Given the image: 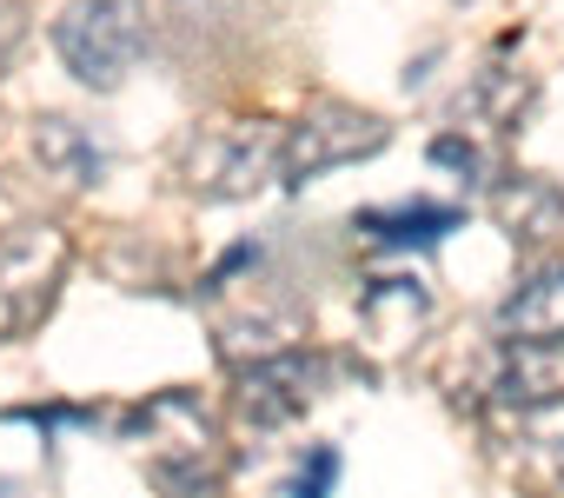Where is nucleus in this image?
I'll use <instances>...</instances> for the list:
<instances>
[{
  "label": "nucleus",
  "mask_w": 564,
  "mask_h": 498,
  "mask_svg": "<svg viewBox=\"0 0 564 498\" xmlns=\"http://www.w3.org/2000/svg\"><path fill=\"white\" fill-rule=\"evenodd\" d=\"M127 445L140 452V472L160 498H213L226 478V439L213 412L193 392H160L127 412Z\"/></svg>",
  "instance_id": "1"
},
{
  "label": "nucleus",
  "mask_w": 564,
  "mask_h": 498,
  "mask_svg": "<svg viewBox=\"0 0 564 498\" xmlns=\"http://www.w3.org/2000/svg\"><path fill=\"white\" fill-rule=\"evenodd\" d=\"M180 180L193 199H252L286 180V127L279 120H213L180 140Z\"/></svg>",
  "instance_id": "2"
},
{
  "label": "nucleus",
  "mask_w": 564,
  "mask_h": 498,
  "mask_svg": "<svg viewBox=\"0 0 564 498\" xmlns=\"http://www.w3.org/2000/svg\"><path fill=\"white\" fill-rule=\"evenodd\" d=\"M54 54L94 94H113L147 54V0H67L54 21Z\"/></svg>",
  "instance_id": "3"
},
{
  "label": "nucleus",
  "mask_w": 564,
  "mask_h": 498,
  "mask_svg": "<svg viewBox=\"0 0 564 498\" xmlns=\"http://www.w3.org/2000/svg\"><path fill=\"white\" fill-rule=\"evenodd\" d=\"M67 232L47 219H21L0 232V339H21L47 320L61 280H67Z\"/></svg>",
  "instance_id": "4"
},
{
  "label": "nucleus",
  "mask_w": 564,
  "mask_h": 498,
  "mask_svg": "<svg viewBox=\"0 0 564 498\" xmlns=\"http://www.w3.org/2000/svg\"><path fill=\"white\" fill-rule=\"evenodd\" d=\"M392 140V127L366 107H346V100H313L293 127H286V186H306L333 166H352V160H372L379 147Z\"/></svg>",
  "instance_id": "5"
},
{
  "label": "nucleus",
  "mask_w": 564,
  "mask_h": 498,
  "mask_svg": "<svg viewBox=\"0 0 564 498\" xmlns=\"http://www.w3.org/2000/svg\"><path fill=\"white\" fill-rule=\"evenodd\" d=\"M319 379H326V359H313L300 346L272 353V359H246L232 372V412L252 432H279V425L306 419V405L319 399Z\"/></svg>",
  "instance_id": "6"
},
{
  "label": "nucleus",
  "mask_w": 564,
  "mask_h": 498,
  "mask_svg": "<svg viewBox=\"0 0 564 498\" xmlns=\"http://www.w3.org/2000/svg\"><path fill=\"white\" fill-rule=\"evenodd\" d=\"M498 458H505V472H511L518 485L557 498V491H564V399L505 412V425H498Z\"/></svg>",
  "instance_id": "7"
},
{
  "label": "nucleus",
  "mask_w": 564,
  "mask_h": 498,
  "mask_svg": "<svg viewBox=\"0 0 564 498\" xmlns=\"http://www.w3.org/2000/svg\"><path fill=\"white\" fill-rule=\"evenodd\" d=\"M485 392H491L498 412L564 399V339H505V353H498Z\"/></svg>",
  "instance_id": "8"
},
{
  "label": "nucleus",
  "mask_w": 564,
  "mask_h": 498,
  "mask_svg": "<svg viewBox=\"0 0 564 498\" xmlns=\"http://www.w3.org/2000/svg\"><path fill=\"white\" fill-rule=\"evenodd\" d=\"M425 320H432L425 280H412V273H379V280H366V293H359V326H366V339H372L379 353H405V346L425 333Z\"/></svg>",
  "instance_id": "9"
},
{
  "label": "nucleus",
  "mask_w": 564,
  "mask_h": 498,
  "mask_svg": "<svg viewBox=\"0 0 564 498\" xmlns=\"http://www.w3.org/2000/svg\"><path fill=\"white\" fill-rule=\"evenodd\" d=\"M491 219L511 246H551L564 232V186L544 173H505L491 186Z\"/></svg>",
  "instance_id": "10"
},
{
  "label": "nucleus",
  "mask_w": 564,
  "mask_h": 498,
  "mask_svg": "<svg viewBox=\"0 0 564 498\" xmlns=\"http://www.w3.org/2000/svg\"><path fill=\"white\" fill-rule=\"evenodd\" d=\"M498 339H564V260L531 267L505 300H498Z\"/></svg>",
  "instance_id": "11"
},
{
  "label": "nucleus",
  "mask_w": 564,
  "mask_h": 498,
  "mask_svg": "<svg viewBox=\"0 0 564 498\" xmlns=\"http://www.w3.org/2000/svg\"><path fill=\"white\" fill-rule=\"evenodd\" d=\"M34 160H41L61 186H94V180L107 173V147H100L80 120H61V113L34 120Z\"/></svg>",
  "instance_id": "12"
},
{
  "label": "nucleus",
  "mask_w": 564,
  "mask_h": 498,
  "mask_svg": "<svg viewBox=\"0 0 564 498\" xmlns=\"http://www.w3.org/2000/svg\"><path fill=\"white\" fill-rule=\"evenodd\" d=\"M524 100H531V80H518L511 67H478V74L458 87L452 113H458L465 127H485V133H511V127H518V113H524Z\"/></svg>",
  "instance_id": "13"
},
{
  "label": "nucleus",
  "mask_w": 564,
  "mask_h": 498,
  "mask_svg": "<svg viewBox=\"0 0 564 498\" xmlns=\"http://www.w3.org/2000/svg\"><path fill=\"white\" fill-rule=\"evenodd\" d=\"M366 239L379 246H438L445 232H458V206H432V199H412V206H372L352 219Z\"/></svg>",
  "instance_id": "14"
},
{
  "label": "nucleus",
  "mask_w": 564,
  "mask_h": 498,
  "mask_svg": "<svg viewBox=\"0 0 564 498\" xmlns=\"http://www.w3.org/2000/svg\"><path fill=\"white\" fill-rule=\"evenodd\" d=\"M333 485H339V452L333 445H306L300 472L286 478V491H279V498H333Z\"/></svg>",
  "instance_id": "15"
},
{
  "label": "nucleus",
  "mask_w": 564,
  "mask_h": 498,
  "mask_svg": "<svg viewBox=\"0 0 564 498\" xmlns=\"http://www.w3.org/2000/svg\"><path fill=\"white\" fill-rule=\"evenodd\" d=\"M432 160L452 166L465 186H485V147H478L471 133H438V140H432Z\"/></svg>",
  "instance_id": "16"
},
{
  "label": "nucleus",
  "mask_w": 564,
  "mask_h": 498,
  "mask_svg": "<svg viewBox=\"0 0 564 498\" xmlns=\"http://www.w3.org/2000/svg\"><path fill=\"white\" fill-rule=\"evenodd\" d=\"M21 47H28V8H21V0H0V74L14 67Z\"/></svg>",
  "instance_id": "17"
},
{
  "label": "nucleus",
  "mask_w": 564,
  "mask_h": 498,
  "mask_svg": "<svg viewBox=\"0 0 564 498\" xmlns=\"http://www.w3.org/2000/svg\"><path fill=\"white\" fill-rule=\"evenodd\" d=\"M166 14H213V8H226V0H160Z\"/></svg>",
  "instance_id": "18"
}]
</instances>
